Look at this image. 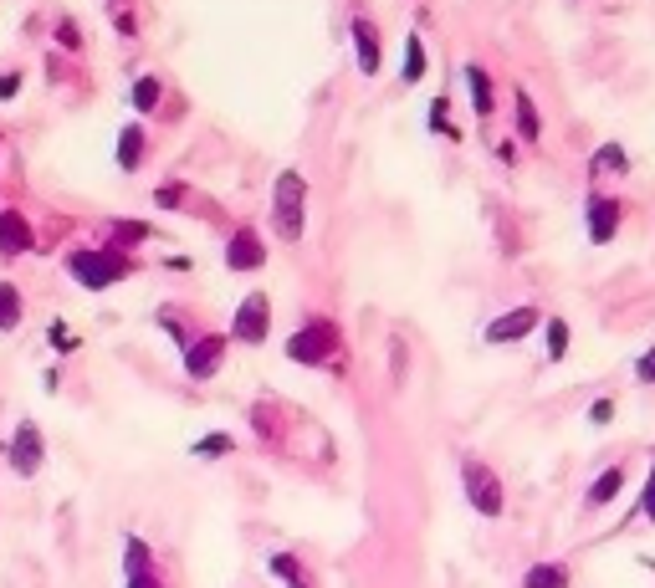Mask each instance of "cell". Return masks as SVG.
Listing matches in <instances>:
<instances>
[{"label":"cell","mask_w":655,"mask_h":588,"mask_svg":"<svg viewBox=\"0 0 655 588\" xmlns=\"http://www.w3.org/2000/svg\"><path fill=\"white\" fill-rule=\"evenodd\" d=\"M302 220H308V185L297 169H287L272 185V225L282 241H302Z\"/></svg>","instance_id":"cell-1"},{"label":"cell","mask_w":655,"mask_h":588,"mask_svg":"<svg viewBox=\"0 0 655 588\" xmlns=\"http://www.w3.org/2000/svg\"><path fill=\"white\" fill-rule=\"evenodd\" d=\"M67 271H72L77 287L103 292V287L123 282L134 266H128V256H118V251H72V256H67Z\"/></svg>","instance_id":"cell-2"},{"label":"cell","mask_w":655,"mask_h":588,"mask_svg":"<svg viewBox=\"0 0 655 588\" xmlns=\"http://www.w3.org/2000/svg\"><path fill=\"white\" fill-rule=\"evenodd\" d=\"M333 353H338V328L333 323H308V328H297L287 338V358L302 364V369H323Z\"/></svg>","instance_id":"cell-3"},{"label":"cell","mask_w":655,"mask_h":588,"mask_svg":"<svg viewBox=\"0 0 655 588\" xmlns=\"http://www.w3.org/2000/svg\"><path fill=\"white\" fill-rule=\"evenodd\" d=\"M461 491H466V502L476 507V517H502V481H497L492 466L466 461L461 466Z\"/></svg>","instance_id":"cell-4"},{"label":"cell","mask_w":655,"mask_h":588,"mask_svg":"<svg viewBox=\"0 0 655 588\" xmlns=\"http://www.w3.org/2000/svg\"><path fill=\"white\" fill-rule=\"evenodd\" d=\"M41 456H47L41 430H36L31 420H21L16 435H11V445H6V466H11L16 476H36V471H41Z\"/></svg>","instance_id":"cell-5"},{"label":"cell","mask_w":655,"mask_h":588,"mask_svg":"<svg viewBox=\"0 0 655 588\" xmlns=\"http://www.w3.org/2000/svg\"><path fill=\"white\" fill-rule=\"evenodd\" d=\"M267 328H272L267 297L251 292V297L236 307V318H231V338H236V343H267Z\"/></svg>","instance_id":"cell-6"},{"label":"cell","mask_w":655,"mask_h":588,"mask_svg":"<svg viewBox=\"0 0 655 588\" xmlns=\"http://www.w3.org/2000/svg\"><path fill=\"white\" fill-rule=\"evenodd\" d=\"M221 353H226V338H221V333H205V338L185 343V374H190L195 384H205L215 369H221Z\"/></svg>","instance_id":"cell-7"},{"label":"cell","mask_w":655,"mask_h":588,"mask_svg":"<svg viewBox=\"0 0 655 588\" xmlns=\"http://www.w3.org/2000/svg\"><path fill=\"white\" fill-rule=\"evenodd\" d=\"M533 328H538V307H512V312H502V318L487 323V343H517Z\"/></svg>","instance_id":"cell-8"},{"label":"cell","mask_w":655,"mask_h":588,"mask_svg":"<svg viewBox=\"0 0 655 588\" xmlns=\"http://www.w3.org/2000/svg\"><path fill=\"white\" fill-rule=\"evenodd\" d=\"M31 246H36L31 220L21 210H0V256H26Z\"/></svg>","instance_id":"cell-9"},{"label":"cell","mask_w":655,"mask_h":588,"mask_svg":"<svg viewBox=\"0 0 655 588\" xmlns=\"http://www.w3.org/2000/svg\"><path fill=\"white\" fill-rule=\"evenodd\" d=\"M615 231H620V205L604 200V195H594V200H589V241L604 246V241H615Z\"/></svg>","instance_id":"cell-10"},{"label":"cell","mask_w":655,"mask_h":588,"mask_svg":"<svg viewBox=\"0 0 655 588\" xmlns=\"http://www.w3.org/2000/svg\"><path fill=\"white\" fill-rule=\"evenodd\" d=\"M261 261H267V246L256 241V231H236L231 246H226V266L231 271H256Z\"/></svg>","instance_id":"cell-11"},{"label":"cell","mask_w":655,"mask_h":588,"mask_svg":"<svg viewBox=\"0 0 655 588\" xmlns=\"http://www.w3.org/2000/svg\"><path fill=\"white\" fill-rule=\"evenodd\" d=\"M354 47H359V72L374 77V72H379V36H374V26H369L364 16L354 21Z\"/></svg>","instance_id":"cell-12"},{"label":"cell","mask_w":655,"mask_h":588,"mask_svg":"<svg viewBox=\"0 0 655 588\" xmlns=\"http://www.w3.org/2000/svg\"><path fill=\"white\" fill-rule=\"evenodd\" d=\"M522 588H569V568L563 563H533L522 573Z\"/></svg>","instance_id":"cell-13"},{"label":"cell","mask_w":655,"mask_h":588,"mask_svg":"<svg viewBox=\"0 0 655 588\" xmlns=\"http://www.w3.org/2000/svg\"><path fill=\"white\" fill-rule=\"evenodd\" d=\"M466 87H471V103H476V118H492V82H487V67H466Z\"/></svg>","instance_id":"cell-14"},{"label":"cell","mask_w":655,"mask_h":588,"mask_svg":"<svg viewBox=\"0 0 655 588\" xmlns=\"http://www.w3.org/2000/svg\"><path fill=\"white\" fill-rule=\"evenodd\" d=\"M620 486H625V471H620V466H609V471L589 486V507H609V502L620 496Z\"/></svg>","instance_id":"cell-15"},{"label":"cell","mask_w":655,"mask_h":588,"mask_svg":"<svg viewBox=\"0 0 655 588\" xmlns=\"http://www.w3.org/2000/svg\"><path fill=\"white\" fill-rule=\"evenodd\" d=\"M267 568H272V578H282L287 588H313V583H308V573H302V563H297V558H287V553H272V558H267Z\"/></svg>","instance_id":"cell-16"},{"label":"cell","mask_w":655,"mask_h":588,"mask_svg":"<svg viewBox=\"0 0 655 588\" xmlns=\"http://www.w3.org/2000/svg\"><path fill=\"white\" fill-rule=\"evenodd\" d=\"M139 159H144V133L139 128H123L118 133V164L123 169H139Z\"/></svg>","instance_id":"cell-17"},{"label":"cell","mask_w":655,"mask_h":588,"mask_svg":"<svg viewBox=\"0 0 655 588\" xmlns=\"http://www.w3.org/2000/svg\"><path fill=\"white\" fill-rule=\"evenodd\" d=\"M420 77H425V41L405 36V82H420Z\"/></svg>","instance_id":"cell-18"},{"label":"cell","mask_w":655,"mask_h":588,"mask_svg":"<svg viewBox=\"0 0 655 588\" xmlns=\"http://www.w3.org/2000/svg\"><path fill=\"white\" fill-rule=\"evenodd\" d=\"M517 133H522V139H538V108H533V98L528 93H517Z\"/></svg>","instance_id":"cell-19"},{"label":"cell","mask_w":655,"mask_h":588,"mask_svg":"<svg viewBox=\"0 0 655 588\" xmlns=\"http://www.w3.org/2000/svg\"><path fill=\"white\" fill-rule=\"evenodd\" d=\"M543 338H548V358H553V364H558V358L569 353V323H563V318H548Z\"/></svg>","instance_id":"cell-20"},{"label":"cell","mask_w":655,"mask_h":588,"mask_svg":"<svg viewBox=\"0 0 655 588\" xmlns=\"http://www.w3.org/2000/svg\"><path fill=\"white\" fill-rule=\"evenodd\" d=\"M159 93H164L159 77H139V82H134V108H139V113H154V108H159Z\"/></svg>","instance_id":"cell-21"},{"label":"cell","mask_w":655,"mask_h":588,"mask_svg":"<svg viewBox=\"0 0 655 588\" xmlns=\"http://www.w3.org/2000/svg\"><path fill=\"white\" fill-rule=\"evenodd\" d=\"M16 323H21V292L16 287H0V328L11 333Z\"/></svg>","instance_id":"cell-22"},{"label":"cell","mask_w":655,"mask_h":588,"mask_svg":"<svg viewBox=\"0 0 655 588\" xmlns=\"http://www.w3.org/2000/svg\"><path fill=\"white\" fill-rule=\"evenodd\" d=\"M113 241L118 246H139V241H149V225L144 220H118L113 225Z\"/></svg>","instance_id":"cell-23"},{"label":"cell","mask_w":655,"mask_h":588,"mask_svg":"<svg viewBox=\"0 0 655 588\" xmlns=\"http://www.w3.org/2000/svg\"><path fill=\"white\" fill-rule=\"evenodd\" d=\"M226 450H236V440L215 430V435H205V440H195V445H190V456H226Z\"/></svg>","instance_id":"cell-24"},{"label":"cell","mask_w":655,"mask_h":588,"mask_svg":"<svg viewBox=\"0 0 655 588\" xmlns=\"http://www.w3.org/2000/svg\"><path fill=\"white\" fill-rule=\"evenodd\" d=\"M594 164H599V169H625V149H620V144H604Z\"/></svg>","instance_id":"cell-25"},{"label":"cell","mask_w":655,"mask_h":588,"mask_svg":"<svg viewBox=\"0 0 655 588\" xmlns=\"http://www.w3.org/2000/svg\"><path fill=\"white\" fill-rule=\"evenodd\" d=\"M635 379H640V384H655V348H650V353H640V364H635Z\"/></svg>","instance_id":"cell-26"},{"label":"cell","mask_w":655,"mask_h":588,"mask_svg":"<svg viewBox=\"0 0 655 588\" xmlns=\"http://www.w3.org/2000/svg\"><path fill=\"white\" fill-rule=\"evenodd\" d=\"M640 512L655 522V471H650V481H645V491H640Z\"/></svg>","instance_id":"cell-27"},{"label":"cell","mask_w":655,"mask_h":588,"mask_svg":"<svg viewBox=\"0 0 655 588\" xmlns=\"http://www.w3.org/2000/svg\"><path fill=\"white\" fill-rule=\"evenodd\" d=\"M123 588H164L154 573H123Z\"/></svg>","instance_id":"cell-28"},{"label":"cell","mask_w":655,"mask_h":588,"mask_svg":"<svg viewBox=\"0 0 655 588\" xmlns=\"http://www.w3.org/2000/svg\"><path fill=\"white\" fill-rule=\"evenodd\" d=\"M609 415H615V404H609V399H599L594 410H589V420H594V425H609Z\"/></svg>","instance_id":"cell-29"},{"label":"cell","mask_w":655,"mask_h":588,"mask_svg":"<svg viewBox=\"0 0 655 588\" xmlns=\"http://www.w3.org/2000/svg\"><path fill=\"white\" fill-rule=\"evenodd\" d=\"M16 87H21V77L11 72V77H0V98H16Z\"/></svg>","instance_id":"cell-30"}]
</instances>
